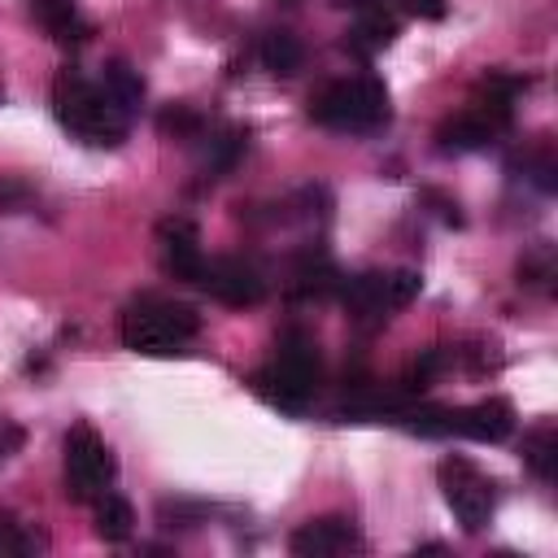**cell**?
<instances>
[{"label":"cell","instance_id":"cell-5","mask_svg":"<svg viewBox=\"0 0 558 558\" xmlns=\"http://www.w3.org/2000/svg\"><path fill=\"white\" fill-rule=\"evenodd\" d=\"M113 471H118V462L92 427L78 423L65 432V497L70 501H96L109 488Z\"/></svg>","mask_w":558,"mask_h":558},{"label":"cell","instance_id":"cell-17","mask_svg":"<svg viewBox=\"0 0 558 558\" xmlns=\"http://www.w3.org/2000/svg\"><path fill=\"white\" fill-rule=\"evenodd\" d=\"M353 35H357L362 48H384V44L397 39V17H388V13L375 9V4H366L362 17H357V26H353Z\"/></svg>","mask_w":558,"mask_h":558},{"label":"cell","instance_id":"cell-8","mask_svg":"<svg viewBox=\"0 0 558 558\" xmlns=\"http://www.w3.org/2000/svg\"><path fill=\"white\" fill-rule=\"evenodd\" d=\"M157 244H161V266L174 279H187V283L201 279L205 253H201V235L187 218H161L157 222Z\"/></svg>","mask_w":558,"mask_h":558},{"label":"cell","instance_id":"cell-7","mask_svg":"<svg viewBox=\"0 0 558 558\" xmlns=\"http://www.w3.org/2000/svg\"><path fill=\"white\" fill-rule=\"evenodd\" d=\"M214 301H222V305H235V310H244V305H257L262 296H266V283H262V275L244 262V257H209L205 266H201V279H196Z\"/></svg>","mask_w":558,"mask_h":558},{"label":"cell","instance_id":"cell-12","mask_svg":"<svg viewBox=\"0 0 558 558\" xmlns=\"http://www.w3.org/2000/svg\"><path fill=\"white\" fill-rule=\"evenodd\" d=\"M523 466L536 475V480H554L558 475V432L549 427V423H541V427H532L527 436H523Z\"/></svg>","mask_w":558,"mask_h":558},{"label":"cell","instance_id":"cell-9","mask_svg":"<svg viewBox=\"0 0 558 558\" xmlns=\"http://www.w3.org/2000/svg\"><path fill=\"white\" fill-rule=\"evenodd\" d=\"M288 549L296 558H336V554L362 549V536L349 519H310L288 536Z\"/></svg>","mask_w":558,"mask_h":558},{"label":"cell","instance_id":"cell-13","mask_svg":"<svg viewBox=\"0 0 558 558\" xmlns=\"http://www.w3.org/2000/svg\"><path fill=\"white\" fill-rule=\"evenodd\" d=\"M262 65L270 70V74H296L301 70V61H305V48H301V39L292 35V31H270L266 39H262Z\"/></svg>","mask_w":558,"mask_h":558},{"label":"cell","instance_id":"cell-15","mask_svg":"<svg viewBox=\"0 0 558 558\" xmlns=\"http://www.w3.org/2000/svg\"><path fill=\"white\" fill-rule=\"evenodd\" d=\"M131 523H135L131 501L105 488V493L96 497V536H105V541H126V536H131Z\"/></svg>","mask_w":558,"mask_h":558},{"label":"cell","instance_id":"cell-6","mask_svg":"<svg viewBox=\"0 0 558 558\" xmlns=\"http://www.w3.org/2000/svg\"><path fill=\"white\" fill-rule=\"evenodd\" d=\"M440 484H445V501L458 514V523L466 532H480L493 514V480H484L466 458H445L440 462Z\"/></svg>","mask_w":558,"mask_h":558},{"label":"cell","instance_id":"cell-14","mask_svg":"<svg viewBox=\"0 0 558 558\" xmlns=\"http://www.w3.org/2000/svg\"><path fill=\"white\" fill-rule=\"evenodd\" d=\"M109 96H113V105L122 109V113H135L140 109V100H144V78H140V70H131L126 61H109L105 65V83H100Z\"/></svg>","mask_w":558,"mask_h":558},{"label":"cell","instance_id":"cell-21","mask_svg":"<svg viewBox=\"0 0 558 558\" xmlns=\"http://www.w3.org/2000/svg\"><path fill=\"white\" fill-rule=\"evenodd\" d=\"M31 205V187L22 183V179H0V214H17V209H26Z\"/></svg>","mask_w":558,"mask_h":558},{"label":"cell","instance_id":"cell-22","mask_svg":"<svg viewBox=\"0 0 558 558\" xmlns=\"http://www.w3.org/2000/svg\"><path fill=\"white\" fill-rule=\"evenodd\" d=\"M22 445H26V432H22V423H9V418H0V466H4L13 453H22Z\"/></svg>","mask_w":558,"mask_h":558},{"label":"cell","instance_id":"cell-19","mask_svg":"<svg viewBox=\"0 0 558 558\" xmlns=\"http://www.w3.org/2000/svg\"><path fill=\"white\" fill-rule=\"evenodd\" d=\"M201 126H205V118H201L196 109H187V105H166V109L157 113V131L170 135V140H196Z\"/></svg>","mask_w":558,"mask_h":558},{"label":"cell","instance_id":"cell-10","mask_svg":"<svg viewBox=\"0 0 558 558\" xmlns=\"http://www.w3.org/2000/svg\"><path fill=\"white\" fill-rule=\"evenodd\" d=\"M453 432L458 436H471V440H506L514 432V405L506 397H484L466 410H453Z\"/></svg>","mask_w":558,"mask_h":558},{"label":"cell","instance_id":"cell-1","mask_svg":"<svg viewBox=\"0 0 558 558\" xmlns=\"http://www.w3.org/2000/svg\"><path fill=\"white\" fill-rule=\"evenodd\" d=\"M52 113L74 140H83L92 148H118L126 135V113L113 105V96L105 87L87 83L70 65L57 70V78H52Z\"/></svg>","mask_w":558,"mask_h":558},{"label":"cell","instance_id":"cell-16","mask_svg":"<svg viewBox=\"0 0 558 558\" xmlns=\"http://www.w3.org/2000/svg\"><path fill=\"white\" fill-rule=\"evenodd\" d=\"M44 541L35 532H26V523L0 506V558H22V554H35Z\"/></svg>","mask_w":558,"mask_h":558},{"label":"cell","instance_id":"cell-20","mask_svg":"<svg viewBox=\"0 0 558 558\" xmlns=\"http://www.w3.org/2000/svg\"><path fill=\"white\" fill-rule=\"evenodd\" d=\"M554 275H558V266H554V253L549 248H536L532 257H523L519 262V283H527V288H554Z\"/></svg>","mask_w":558,"mask_h":558},{"label":"cell","instance_id":"cell-3","mask_svg":"<svg viewBox=\"0 0 558 558\" xmlns=\"http://www.w3.org/2000/svg\"><path fill=\"white\" fill-rule=\"evenodd\" d=\"M253 388L262 401H270L283 414H301L318 388V344L301 331L283 336L279 353L253 375Z\"/></svg>","mask_w":558,"mask_h":558},{"label":"cell","instance_id":"cell-18","mask_svg":"<svg viewBox=\"0 0 558 558\" xmlns=\"http://www.w3.org/2000/svg\"><path fill=\"white\" fill-rule=\"evenodd\" d=\"M31 4L39 9V17L48 22V31L57 39H83L87 35V26L74 17V4L70 0H31Z\"/></svg>","mask_w":558,"mask_h":558},{"label":"cell","instance_id":"cell-11","mask_svg":"<svg viewBox=\"0 0 558 558\" xmlns=\"http://www.w3.org/2000/svg\"><path fill=\"white\" fill-rule=\"evenodd\" d=\"M493 122L480 113V109H466V113H458V118H449L440 131H436V140H440V153H471V148H484L488 140H493Z\"/></svg>","mask_w":558,"mask_h":558},{"label":"cell","instance_id":"cell-2","mask_svg":"<svg viewBox=\"0 0 558 558\" xmlns=\"http://www.w3.org/2000/svg\"><path fill=\"white\" fill-rule=\"evenodd\" d=\"M201 331V314L179 301L161 296H140L122 314V344L144 357H170L183 353V344Z\"/></svg>","mask_w":558,"mask_h":558},{"label":"cell","instance_id":"cell-4","mask_svg":"<svg viewBox=\"0 0 558 558\" xmlns=\"http://www.w3.org/2000/svg\"><path fill=\"white\" fill-rule=\"evenodd\" d=\"M310 118L331 131H371V126L388 122V87L371 74L327 83L310 100Z\"/></svg>","mask_w":558,"mask_h":558},{"label":"cell","instance_id":"cell-23","mask_svg":"<svg viewBox=\"0 0 558 558\" xmlns=\"http://www.w3.org/2000/svg\"><path fill=\"white\" fill-rule=\"evenodd\" d=\"M401 4H405V9L414 13V17H427V22H436V17H445V9H449L445 0H401Z\"/></svg>","mask_w":558,"mask_h":558}]
</instances>
